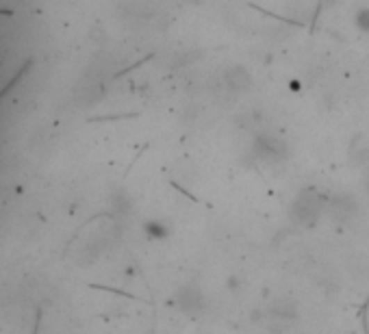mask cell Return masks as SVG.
I'll return each mask as SVG.
<instances>
[{
  "mask_svg": "<svg viewBox=\"0 0 369 334\" xmlns=\"http://www.w3.org/2000/svg\"><path fill=\"white\" fill-rule=\"evenodd\" d=\"M174 306L183 315H200L206 308V295L196 283H185L174 293Z\"/></svg>",
  "mask_w": 369,
  "mask_h": 334,
  "instance_id": "4",
  "label": "cell"
},
{
  "mask_svg": "<svg viewBox=\"0 0 369 334\" xmlns=\"http://www.w3.org/2000/svg\"><path fill=\"white\" fill-rule=\"evenodd\" d=\"M363 189H365V193L369 196V169H367V174H365V178H363Z\"/></svg>",
  "mask_w": 369,
  "mask_h": 334,
  "instance_id": "10",
  "label": "cell"
},
{
  "mask_svg": "<svg viewBox=\"0 0 369 334\" xmlns=\"http://www.w3.org/2000/svg\"><path fill=\"white\" fill-rule=\"evenodd\" d=\"M265 317L272 328H283L297 317V304L291 300V297H280V300L272 302V306L265 312Z\"/></svg>",
  "mask_w": 369,
  "mask_h": 334,
  "instance_id": "5",
  "label": "cell"
},
{
  "mask_svg": "<svg viewBox=\"0 0 369 334\" xmlns=\"http://www.w3.org/2000/svg\"><path fill=\"white\" fill-rule=\"evenodd\" d=\"M146 233L152 235L154 239H163L165 235H170V231L165 228V224H161V222H148V224H146Z\"/></svg>",
  "mask_w": 369,
  "mask_h": 334,
  "instance_id": "8",
  "label": "cell"
},
{
  "mask_svg": "<svg viewBox=\"0 0 369 334\" xmlns=\"http://www.w3.org/2000/svg\"><path fill=\"white\" fill-rule=\"evenodd\" d=\"M326 210L330 219L339 224V226H345V224H352L359 215V202L352 193H345V191H339L335 196H330L328 202H326Z\"/></svg>",
  "mask_w": 369,
  "mask_h": 334,
  "instance_id": "3",
  "label": "cell"
},
{
  "mask_svg": "<svg viewBox=\"0 0 369 334\" xmlns=\"http://www.w3.org/2000/svg\"><path fill=\"white\" fill-rule=\"evenodd\" d=\"M222 87L228 94H243L252 87V76L245 67L241 65H228L222 74Z\"/></svg>",
  "mask_w": 369,
  "mask_h": 334,
  "instance_id": "6",
  "label": "cell"
},
{
  "mask_svg": "<svg viewBox=\"0 0 369 334\" xmlns=\"http://www.w3.org/2000/svg\"><path fill=\"white\" fill-rule=\"evenodd\" d=\"M252 150H254L256 159L268 165H278L280 161H285L289 156V148L285 144V139L270 131H263L256 135Z\"/></svg>",
  "mask_w": 369,
  "mask_h": 334,
  "instance_id": "2",
  "label": "cell"
},
{
  "mask_svg": "<svg viewBox=\"0 0 369 334\" xmlns=\"http://www.w3.org/2000/svg\"><path fill=\"white\" fill-rule=\"evenodd\" d=\"M350 161L356 167H367L369 169V137H356L350 144Z\"/></svg>",
  "mask_w": 369,
  "mask_h": 334,
  "instance_id": "7",
  "label": "cell"
},
{
  "mask_svg": "<svg viewBox=\"0 0 369 334\" xmlns=\"http://www.w3.org/2000/svg\"><path fill=\"white\" fill-rule=\"evenodd\" d=\"M326 210V202L315 189H304L295 196L289 208V217L295 226L311 228L318 224L320 215Z\"/></svg>",
  "mask_w": 369,
  "mask_h": 334,
  "instance_id": "1",
  "label": "cell"
},
{
  "mask_svg": "<svg viewBox=\"0 0 369 334\" xmlns=\"http://www.w3.org/2000/svg\"><path fill=\"white\" fill-rule=\"evenodd\" d=\"M356 24H359L363 31H369V7H363V9L356 13Z\"/></svg>",
  "mask_w": 369,
  "mask_h": 334,
  "instance_id": "9",
  "label": "cell"
}]
</instances>
